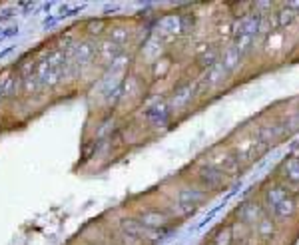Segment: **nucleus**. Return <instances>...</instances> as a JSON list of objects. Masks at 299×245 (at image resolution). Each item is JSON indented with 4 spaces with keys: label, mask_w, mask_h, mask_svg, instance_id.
I'll return each mask as SVG.
<instances>
[{
    "label": "nucleus",
    "mask_w": 299,
    "mask_h": 245,
    "mask_svg": "<svg viewBox=\"0 0 299 245\" xmlns=\"http://www.w3.org/2000/svg\"><path fill=\"white\" fill-rule=\"evenodd\" d=\"M205 192L201 190H196V188H184L179 190V196H177V205L182 209V213H194L196 205H199L203 199H205Z\"/></svg>",
    "instance_id": "nucleus-1"
},
{
    "label": "nucleus",
    "mask_w": 299,
    "mask_h": 245,
    "mask_svg": "<svg viewBox=\"0 0 299 245\" xmlns=\"http://www.w3.org/2000/svg\"><path fill=\"white\" fill-rule=\"evenodd\" d=\"M225 179L227 175L222 173L218 168L214 166H203L199 168V181L203 188H209V190H222L225 186Z\"/></svg>",
    "instance_id": "nucleus-2"
},
{
    "label": "nucleus",
    "mask_w": 299,
    "mask_h": 245,
    "mask_svg": "<svg viewBox=\"0 0 299 245\" xmlns=\"http://www.w3.org/2000/svg\"><path fill=\"white\" fill-rule=\"evenodd\" d=\"M96 58V44L92 42H80L74 48V62L78 68H84L88 64H92V60Z\"/></svg>",
    "instance_id": "nucleus-3"
},
{
    "label": "nucleus",
    "mask_w": 299,
    "mask_h": 245,
    "mask_svg": "<svg viewBox=\"0 0 299 245\" xmlns=\"http://www.w3.org/2000/svg\"><path fill=\"white\" fill-rule=\"evenodd\" d=\"M138 221L148 229H162V227L168 225L170 220H168V216L164 211H144L142 216L138 218Z\"/></svg>",
    "instance_id": "nucleus-4"
},
{
    "label": "nucleus",
    "mask_w": 299,
    "mask_h": 245,
    "mask_svg": "<svg viewBox=\"0 0 299 245\" xmlns=\"http://www.w3.org/2000/svg\"><path fill=\"white\" fill-rule=\"evenodd\" d=\"M120 227H122V233L134 235V237H138V239H142V241H146V239L152 237V229L144 227L138 220H128V218H126V220L120 221Z\"/></svg>",
    "instance_id": "nucleus-5"
},
{
    "label": "nucleus",
    "mask_w": 299,
    "mask_h": 245,
    "mask_svg": "<svg viewBox=\"0 0 299 245\" xmlns=\"http://www.w3.org/2000/svg\"><path fill=\"white\" fill-rule=\"evenodd\" d=\"M118 56H120V46L112 40H106V42L96 46V58L102 64H112Z\"/></svg>",
    "instance_id": "nucleus-6"
},
{
    "label": "nucleus",
    "mask_w": 299,
    "mask_h": 245,
    "mask_svg": "<svg viewBox=\"0 0 299 245\" xmlns=\"http://www.w3.org/2000/svg\"><path fill=\"white\" fill-rule=\"evenodd\" d=\"M146 118L152 122L154 126H166L168 120H170V110L166 104H156L150 110H146Z\"/></svg>",
    "instance_id": "nucleus-7"
},
{
    "label": "nucleus",
    "mask_w": 299,
    "mask_h": 245,
    "mask_svg": "<svg viewBox=\"0 0 299 245\" xmlns=\"http://www.w3.org/2000/svg\"><path fill=\"white\" fill-rule=\"evenodd\" d=\"M239 62H242V52H239L233 44L227 46L225 52H224V56H222V62H220L224 66V70L225 72H231V70H235L239 66Z\"/></svg>",
    "instance_id": "nucleus-8"
},
{
    "label": "nucleus",
    "mask_w": 299,
    "mask_h": 245,
    "mask_svg": "<svg viewBox=\"0 0 299 245\" xmlns=\"http://www.w3.org/2000/svg\"><path fill=\"white\" fill-rule=\"evenodd\" d=\"M214 168H218V170H220L222 173H225V175H235L239 170H242V158L227 154V156H224V158L218 162V166H214Z\"/></svg>",
    "instance_id": "nucleus-9"
},
{
    "label": "nucleus",
    "mask_w": 299,
    "mask_h": 245,
    "mask_svg": "<svg viewBox=\"0 0 299 245\" xmlns=\"http://www.w3.org/2000/svg\"><path fill=\"white\" fill-rule=\"evenodd\" d=\"M237 216H239V220H242L244 223H253V221L261 220V211H259V207L253 201H248V203H244L242 207H239Z\"/></svg>",
    "instance_id": "nucleus-10"
},
{
    "label": "nucleus",
    "mask_w": 299,
    "mask_h": 245,
    "mask_svg": "<svg viewBox=\"0 0 299 245\" xmlns=\"http://www.w3.org/2000/svg\"><path fill=\"white\" fill-rule=\"evenodd\" d=\"M295 209H297L295 199H293V197H283V199L274 207V213H275L277 220H289V218H293Z\"/></svg>",
    "instance_id": "nucleus-11"
},
{
    "label": "nucleus",
    "mask_w": 299,
    "mask_h": 245,
    "mask_svg": "<svg viewBox=\"0 0 299 245\" xmlns=\"http://www.w3.org/2000/svg\"><path fill=\"white\" fill-rule=\"evenodd\" d=\"M192 92H194L192 86H182V88H177L175 94H174V100H172V106H174V108H182V106H186L188 100L192 98Z\"/></svg>",
    "instance_id": "nucleus-12"
},
{
    "label": "nucleus",
    "mask_w": 299,
    "mask_h": 245,
    "mask_svg": "<svg viewBox=\"0 0 299 245\" xmlns=\"http://www.w3.org/2000/svg\"><path fill=\"white\" fill-rule=\"evenodd\" d=\"M283 173L287 177V181L299 183V160L297 158H289L283 164Z\"/></svg>",
    "instance_id": "nucleus-13"
},
{
    "label": "nucleus",
    "mask_w": 299,
    "mask_h": 245,
    "mask_svg": "<svg viewBox=\"0 0 299 245\" xmlns=\"http://www.w3.org/2000/svg\"><path fill=\"white\" fill-rule=\"evenodd\" d=\"M257 233L263 237V239H272L275 235V223L272 218H261L259 223H257Z\"/></svg>",
    "instance_id": "nucleus-14"
},
{
    "label": "nucleus",
    "mask_w": 299,
    "mask_h": 245,
    "mask_svg": "<svg viewBox=\"0 0 299 245\" xmlns=\"http://www.w3.org/2000/svg\"><path fill=\"white\" fill-rule=\"evenodd\" d=\"M267 149H269V144H265V142H261V140H253V142L249 144V149H248V160H257V158H261Z\"/></svg>",
    "instance_id": "nucleus-15"
},
{
    "label": "nucleus",
    "mask_w": 299,
    "mask_h": 245,
    "mask_svg": "<svg viewBox=\"0 0 299 245\" xmlns=\"http://www.w3.org/2000/svg\"><path fill=\"white\" fill-rule=\"evenodd\" d=\"M179 28H182V24H179V18H175V16H168L160 22V32H164V34H175V32H179Z\"/></svg>",
    "instance_id": "nucleus-16"
},
{
    "label": "nucleus",
    "mask_w": 299,
    "mask_h": 245,
    "mask_svg": "<svg viewBox=\"0 0 299 245\" xmlns=\"http://www.w3.org/2000/svg\"><path fill=\"white\" fill-rule=\"evenodd\" d=\"M283 197H289V196L285 194V190H283L281 183H277V186H274L272 190L267 192V203H269V205H274V207H275Z\"/></svg>",
    "instance_id": "nucleus-17"
},
{
    "label": "nucleus",
    "mask_w": 299,
    "mask_h": 245,
    "mask_svg": "<svg viewBox=\"0 0 299 245\" xmlns=\"http://www.w3.org/2000/svg\"><path fill=\"white\" fill-rule=\"evenodd\" d=\"M16 88H18V78L16 76H8L6 82L0 86V98H10L16 92Z\"/></svg>",
    "instance_id": "nucleus-18"
},
{
    "label": "nucleus",
    "mask_w": 299,
    "mask_h": 245,
    "mask_svg": "<svg viewBox=\"0 0 299 245\" xmlns=\"http://www.w3.org/2000/svg\"><path fill=\"white\" fill-rule=\"evenodd\" d=\"M224 74H225V70H224V66L218 62L216 66H212V70L207 72V78H205V82H207L209 86H216V84H220V82L224 80Z\"/></svg>",
    "instance_id": "nucleus-19"
},
{
    "label": "nucleus",
    "mask_w": 299,
    "mask_h": 245,
    "mask_svg": "<svg viewBox=\"0 0 299 245\" xmlns=\"http://www.w3.org/2000/svg\"><path fill=\"white\" fill-rule=\"evenodd\" d=\"M295 16H297L295 10H291V8H281V10L277 12V26H279V28H287V26L295 20Z\"/></svg>",
    "instance_id": "nucleus-20"
},
{
    "label": "nucleus",
    "mask_w": 299,
    "mask_h": 245,
    "mask_svg": "<svg viewBox=\"0 0 299 245\" xmlns=\"http://www.w3.org/2000/svg\"><path fill=\"white\" fill-rule=\"evenodd\" d=\"M231 243H233V233L229 227H222L214 237V245H231Z\"/></svg>",
    "instance_id": "nucleus-21"
},
{
    "label": "nucleus",
    "mask_w": 299,
    "mask_h": 245,
    "mask_svg": "<svg viewBox=\"0 0 299 245\" xmlns=\"http://www.w3.org/2000/svg\"><path fill=\"white\" fill-rule=\"evenodd\" d=\"M160 50H162V40H160V38H152V40H150V42L144 46V54H146L148 58L158 56Z\"/></svg>",
    "instance_id": "nucleus-22"
},
{
    "label": "nucleus",
    "mask_w": 299,
    "mask_h": 245,
    "mask_svg": "<svg viewBox=\"0 0 299 245\" xmlns=\"http://www.w3.org/2000/svg\"><path fill=\"white\" fill-rule=\"evenodd\" d=\"M110 40L116 42L118 46H122V44L128 40V28H116V30H112Z\"/></svg>",
    "instance_id": "nucleus-23"
},
{
    "label": "nucleus",
    "mask_w": 299,
    "mask_h": 245,
    "mask_svg": "<svg viewBox=\"0 0 299 245\" xmlns=\"http://www.w3.org/2000/svg\"><path fill=\"white\" fill-rule=\"evenodd\" d=\"M216 60H218V54H216L214 50H209V52H205V54L201 56L199 66H201V68H203V66H216V64H218Z\"/></svg>",
    "instance_id": "nucleus-24"
},
{
    "label": "nucleus",
    "mask_w": 299,
    "mask_h": 245,
    "mask_svg": "<svg viewBox=\"0 0 299 245\" xmlns=\"http://www.w3.org/2000/svg\"><path fill=\"white\" fill-rule=\"evenodd\" d=\"M22 88H24V92H34V90L38 88V80H36V76H34V74H30V76L22 78Z\"/></svg>",
    "instance_id": "nucleus-25"
},
{
    "label": "nucleus",
    "mask_w": 299,
    "mask_h": 245,
    "mask_svg": "<svg viewBox=\"0 0 299 245\" xmlns=\"http://www.w3.org/2000/svg\"><path fill=\"white\" fill-rule=\"evenodd\" d=\"M283 186V190H285V194L289 196V197H297L299 196V183H293V181H287V183H281Z\"/></svg>",
    "instance_id": "nucleus-26"
},
{
    "label": "nucleus",
    "mask_w": 299,
    "mask_h": 245,
    "mask_svg": "<svg viewBox=\"0 0 299 245\" xmlns=\"http://www.w3.org/2000/svg\"><path fill=\"white\" fill-rule=\"evenodd\" d=\"M104 30V22L102 20H90L88 22V32L90 34H102Z\"/></svg>",
    "instance_id": "nucleus-27"
},
{
    "label": "nucleus",
    "mask_w": 299,
    "mask_h": 245,
    "mask_svg": "<svg viewBox=\"0 0 299 245\" xmlns=\"http://www.w3.org/2000/svg\"><path fill=\"white\" fill-rule=\"evenodd\" d=\"M122 243L124 245H142V239H138L134 235H128V233H122Z\"/></svg>",
    "instance_id": "nucleus-28"
}]
</instances>
